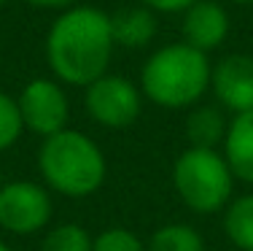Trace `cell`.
Here are the masks:
<instances>
[{
	"instance_id": "6da1fadb",
	"label": "cell",
	"mask_w": 253,
	"mask_h": 251,
	"mask_svg": "<svg viewBox=\"0 0 253 251\" xmlns=\"http://www.w3.org/2000/svg\"><path fill=\"white\" fill-rule=\"evenodd\" d=\"M111 16L94 5H73L54 19L46 35V59L59 84L89 87L108 73L113 57Z\"/></svg>"
},
{
	"instance_id": "7a4b0ae2",
	"label": "cell",
	"mask_w": 253,
	"mask_h": 251,
	"mask_svg": "<svg viewBox=\"0 0 253 251\" xmlns=\"http://www.w3.org/2000/svg\"><path fill=\"white\" fill-rule=\"evenodd\" d=\"M38 173L51 192L81 200L100 192L108 176L102 149L81 130L65 127L43 138L38 149Z\"/></svg>"
},
{
	"instance_id": "3957f363",
	"label": "cell",
	"mask_w": 253,
	"mask_h": 251,
	"mask_svg": "<svg viewBox=\"0 0 253 251\" xmlns=\"http://www.w3.org/2000/svg\"><path fill=\"white\" fill-rule=\"evenodd\" d=\"M213 65L205 51L189 44L156 49L140 70V92L159 108H191L210 89Z\"/></svg>"
},
{
	"instance_id": "277c9868",
	"label": "cell",
	"mask_w": 253,
	"mask_h": 251,
	"mask_svg": "<svg viewBox=\"0 0 253 251\" xmlns=\"http://www.w3.org/2000/svg\"><path fill=\"white\" fill-rule=\"evenodd\" d=\"M172 187L186 208L200 216L224 213L234 197V176L218 149L189 146L172 165Z\"/></svg>"
},
{
	"instance_id": "5b68a950",
	"label": "cell",
	"mask_w": 253,
	"mask_h": 251,
	"mask_svg": "<svg viewBox=\"0 0 253 251\" xmlns=\"http://www.w3.org/2000/svg\"><path fill=\"white\" fill-rule=\"evenodd\" d=\"M54 213V202L46 187L35 181H5L0 187V230L11 235H35L46 230Z\"/></svg>"
},
{
	"instance_id": "8992f818",
	"label": "cell",
	"mask_w": 253,
	"mask_h": 251,
	"mask_svg": "<svg viewBox=\"0 0 253 251\" xmlns=\"http://www.w3.org/2000/svg\"><path fill=\"white\" fill-rule=\"evenodd\" d=\"M86 113L108 130H126L137 122L143 111V92L124 76H100L84 95Z\"/></svg>"
},
{
	"instance_id": "52a82bcc",
	"label": "cell",
	"mask_w": 253,
	"mask_h": 251,
	"mask_svg": "<svg viewBox=\"0 0 253 251\" xmlns=\"http://www.w3.org/2000/svg\"><path fill=\"white\" fill-rule=\"evenodd\" d=\"M22 113V124L30 133L49 138L62 133L70 119V100L57 79H33L25 84L22 95L16 98Z\"/></svg>"
},
{
	"instance_id": "ba28073f",
	"label": "cell",
	"mask_w": 253,
	"mask_h": 251,
	"mask_svg": "<svg viewBox=\"0 0 253 251\" xmlns=\"http://www.w3.org/2000/svg\"><path fill=\"white\" fill-rule=\"evenodd\" d=\"M210 89L221 108L232 113L253 111V57L229 54L213 65Z\"/></svg>"
},
{
	"instance_id": "9c48e42d",
	"label": "cell",
	"mask_w": 253,
	"mask_h": 251,
	"mask_svg": "<svg viewBox=\"0 0 253 251\" xmlns=\"http://www.w3.org/2000/svg\"><path fill=\"white\" fill-rule=\"evenodd\" d=\"M180 33H183V44L194 46L200 51H213L218 49L229 35V14L224 5L215 0H197L194 5L183 11V22H180Z\"/></svg>"
},
{
	"instance_id": "30bf717a",
	"label": "cell",
	"mask_w": 253,
	"mask_h": 251,
	"mask_svg": "<svg viewBox=\"0 0 253 251\" xmlns=\"http://www.w3.org/2000/svg\"><path fill=\"white\" fill-rule=\"evenodd\" d=\"M224 159L232 170L234 181L253 184V111L234 113L229 119L226 138H224Z\"/></svg>"
},
{
	"instance_id": "8fae6325",
	"label": "cell",
	"mask_w": 253,
	"mask_h": 251,
	"mask_svg": "<svg viewBox=\"0 0 253 251\" xmlns=\"http://www.w3.org/2000/svg\"><path fill=\"white\" fill-rule=\"evenodd\" d=\"M111 35L113 44L124 49H143L156 35V16L151 8L137 5V8H122L111 16Z\"/></svg>"
},
{
	"instance_id": "7c38bea8",
	"label": "cell",
	"mask_w": 253,
	"mask_h": 251,
	"mask_svg": "<svg viewBox=\"0 0 253 251\" xmlns=\"http://www.w3.org/2000/svg\"><path fill=\"white\" fill-rule=\"evenodd\" d=\"M229 119L224 116L221 105H197L186 116V141L194 149H215L226 138Z\"/></svg>"
},
{
	"instance_id": "4fadbf2b",
	"label": "cell",
	"mask_w": 253,
	"mask_h": 251,
	"mask_svg": "<svg viewBox=\"0 0 253 251\" xmlns=\"http://www.w3.org/2000/svg\"><path fill=\"white\" fill-rule=\"evenodd\" d=\"M224 235L234 249L253 251V192L232 197L224 208Z\"/></svg>"
},
{
	"instance_id": "5bb4252c",
	"label": "cell",
	"mask_w": 253,
	"mask_h": 251,
	"mask_svg": "<svg viewBox=\"0 0 253 251\" xmlns=\"http://www.w3.org/2000/svg\"><path fill=\"white\" fill-rule=\"evenodd\" d=\"M148 251H205V241L200 230H194L186 222H172L162 224L154 230V235L146 243Z\"/></svg>"
},
{
	"instance_id": "9a60e30c",
	"label": "cell",
	"mask_w": 253,
	"mask_h": 251,
	"mask_svg": "<svg viewBox=\"0 0 253 251\" xmlns=\"http://www.w3.org/2000/svg\"><path fill=\"white\" fill-rule=\"evenodd\" d=\"M94 238L84 230L81 224L68 222V224H57L43 235L38 251H92Z\"/></svg>"
},
{
	"instance_id": "2e32d148",
	"label": "cell",
	"mask_w": 253,
	"mask_h": 251,
	"mask_svg": "<svg viewBox=\"0 0 253 251\" xmlns=\"http://www.w3.org/2000/svg\"><path fill=\"white\" fill-rule=\"evenodd\" d=\"M22 133H25V124H22L16 98L0 92V151H8L22 138Z\"/></svg>"
},
{
	"instance_id": "e0dca14e",
	"label": "cell",
	"mask_w": 253,
	"mask_h": 251,
	"mask_svg": "<svg viewBox=\"0 0 253 251\" xmlns=\"http://www.w3.org/2000/svg\"><path fill=\"white\" fill-rule=\"evenodd\" d=\"M92 251H148L146 243L126 227H108L94 235Z\"/></svg>"
},
{
	"instance_id": "ac0fdd59",
	"label": "cell",
	"mask_w": 253,
	"mask_h": 251,
	"mask_svg": "<svg viewBox=\"0 0 253 251\" xmlns=\"http://www.w3.org/2000/svg\"><path fill=\"white\" fill-rule=\"evenodd\" d=\"M146 8H151V11H162V14H183L189 5H194L197 0H140Z\"/></svg>"
},
{
	"instance_id": "d6986e66",
	"label": "cell",
	"mask_w": 253,
	"mask_h": 251,
	"mask_svg": "<svg viewBox=\"0 0 253 251\" xmlns=\"http://www.w3.org/2000/svg\"><path fill=\"white\" fill-rule=\"evenodd\" d=\"M22 3L33 5V8H46V11H68L78 5V0H22Z\"/></svg>"
},
{
	"instance_id": "ffe728a7",
	"label": "cell",
	"mask_w": 253,
	"mask_h": 251,
	"mask_svg": "<svg viewBox=\"0 0 253 251\" xmlns=\"http://www.w3.org/2000/svg\"><path fill=\"white\" fill-rule=\"evenodd\" d=\"M0 251H11V246H8V243H3V241H0Z\"/></svg>"
},
{
	"instance_id": "44dd1931",
	"label": "cell",
	"mask_w": 253,
	"mask_h": 251,
	"mask_svg": "<svg viewBox=\"0 0 253 251\" xmlns=\"http://www.w3.org/2000/svg\"><path fill=\"white\" fill-rule=\"evenodd\" d=\"M234 3H240V5H248V3H253V0H234Z\"/></svg>"
},
{
	"instance_id": "7402d4cb",
	"label": "cell",
	"mask_w": 253,
	"mask_h": 251,
	"mask_svg": "<svg viewBox=\"0 0 253 251\" xmlns=\"http://www.w3.org/2000/svg\"><path fill=\"white\" fill-rule=\"evenodd\" d=\"M5 3H8V0H0V11H3V8H5Z\"/></svg>"
},
{
	"instance_id": "603a6c76",
	"label": "cell",
	"mask_w": 253,
	"mask_h": 251,
	"mask_svg": "<svg viewBox=\"0 0 253 251\" xmlns=\"http://www.w3.org/2000/svg\"><path fill=\"white\" fill-rule=\"evenodd\" d=\"M3 184H5V181H3V170H0V187H3Z\"/></svg>"
}]
</instances>
